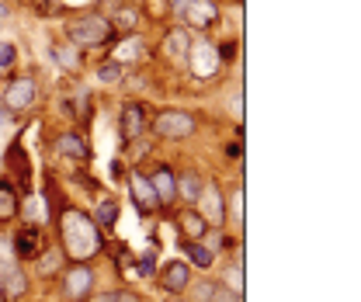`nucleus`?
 <instances>
[{"mask_svg":"<svg viewBox=\"0 0 361 302\" xmlns=\"http://www.w3.org/2000/svg\"><path fill=\"white\" fill-rule=\"evenodd\" d=\"M59 236H63V250L70 261H87L97 250H104V240L94 226V219H87L77 208H63L59 215Z\"/></svg>","mask_w":361,"mask_h":302,"instance_id":"1","label":"nucleus"},{"mask_svg":"<svg viewBox=\"0 0 361 302\" xmlns=\"http://www.w3.org/2000/svg\"><path fill=\"white\" fill-rule=\"evenodd\" d=\"M111 31H115V24H111L108 17H101V14H87V17L66 24V38H70L73 45H84V49L104 45V42L111 38Z\"/></svg>","mask_w":361,"mask_h":302,"instance_id":"2","label":"nucleus"},{"mask_svg":"<svg viewBox=\"0 0 361 302\" xmlns=\"http://www.w3.org/2000/svg\"><path fill=\"white\" fill-rule=\"evenodd\" d=\"M153 132L160 139H187L194 136V118L187 111H160L153 118Z\"/></svg>","mask_w":361,"mask_h":302,"instance_id":"3","label":"nucleus"},{"mask_svg":"<svg viewBox=\"0 0 361 302\" xmlns=\"http://www.w3.org/2000/svg\"><path fill=\"white\" fill-rule=\"evenodd\" d=\"M146 122H150V111H146V104H139V101H129V104L122 108V115H118V136H122L125 143H136V139L146 132Z\"/></svg>","mask_w":361,"mask_h":302,"instance_id":"4","label":"nucleus"},{"mask_svg":"<svg viewBox=\"0 0 361 302\" xmlns=\"http://www.w3.org/2000/svg\"><path fill=\"white\" fill-rule=\"evenodd\" d=\"M14 254H17L21 261H35V257L45 254V236H42V229H38L35 222H28V226L17 229V236H14Z\"/></svg>","mask_w":361,"mask_h":302,"instance_id":"5","label":"nucleus"},{"mask_svg":"<svg viewBox=\"0 0 361 302\" xmlns=\"http://www.w3.org/2000/svg\"><path fill=\"white\" fill-rule=\"evenodd\" d=\"M31 101H35V80H31V77H14V80L7 84V91H3V108L24 111V108H31Z\"/></svg>","mask_w":361,"mask_h":302,"instance_id":"6","label":"nucleus"},{"mask_svg":"<svg viewBox=\"0 0 361 302\" xmlns=\"http://www.w3.org/2000/svg\"><path fill=\"white\" fill-rule=\"evenodd\" d=\"M150 185H153V195H157V201H160V205H171V201L178 199V178H174V171H171L167 164L153 167Z\"/></svg>","mask_w":361,"mask_h":302,"instance_id":"7","label":"nucleus"},{"mask_svg":"<svg viewBox=\"0 0 361 302\" xmlns=\"http://www.w3.org/2000/svg\"><path fill=\"white\" fill-rule=\"evenodd\" d=\"M28 292V282H24V275L14 268V264H3L0 261V299L3 302H14L21 299Z\"/></svg>","mask_w":361,"mask_h":302,"instance_id":"8","label":"nucleus"},{"mask_svg":"<svg viewBox=\"0 0 361 302\" xmlns=\"http://www.w3.org/2000/svg\"><path fill=\"white\" fill-rule=\"evenodd\" d=\"M90 285H94V271H90L87 264L63 271V289H66V296H70V299H87Z\"/></svg>","mask_w":361,"mask_h":302,"instance_id":"9","label":"nucleus"},{"mask_svg":"<svg viewBox=\"0 0 361 302\" xmlns=\"http://www.w3.org/2000/svg\"><path fill=\"white\" fill-rule=\"evenodd\" d=\"M7 167L17 174V188L28 192V185H31V167H28V157H24L21 143H10V146H7Z\"/></svg>","mask_w":361,"mask_h":302,"instance_id":"10","label":"nucleus"},{"mask_svg":"<svg viewBox=\"0 0 361 302\" xmlns=\"http://www.w3.org/2000/svg\"><path fill=\"white\" fill-rule=\"evenodd\" d=\"M180 14H184V21H187L191 28H208V24L215 21V3H212V0H191Z\"/></svg>","mask_w":361,"mask_h":302,"instance_id":"11","label":"nucleus"},{"mask_svg":"<svg viewBox=\"0 0 361 302\" xmlns=\"http://www.w3.org/2000/svg\"><path fill=\"white\" fill-rule=\"evenodd\" d=\"M129 188H132V199L139 205V212H153L160 201L153 195V185H150V178H143V174H132L129 178Z\"/></svg>","mask_w":361,"mask_h":302,"instance_id":"12","label":"nucleus"},{"mask_svg":"<svg viewBox=\"0 0 361 302\" xmlns=\"http://www.w3.org/2000/svg\"><path fill=\"white\" fill-rule=\"evenodd\" d=\"M187 282H191V268H187L184 261L167 264V268H164V275H160V285H164L167 292H184V289H187Z\"/></svg>","mask_w":361,"mask_h":302,"instance_id":"13","label":"nucleus"},{"mask_svg":"<svg viewBox=\"0 0 361 302\" xmlns=\"http://www.w3.org/2000/svg\"><path fill=\"white\" fill-rule=\"evenodd\" d=\"M198 201H201V219H208L212 226H222V201H219V192H215V185H205L201 188V195H198Z\"/></svg>","mask_w":361,"mask_h":302,"instance_id":"14","label":"nucleus"},{"mask_svg":"<svg viewBox=\"0 0 361 302\" xmlns=\"http://www.w3.org/2000/svg\"><path fill=\"white\" fill-rule=\"evenodd\" d=\"M56 153L59 157H70V160H87V143L77 136V132H66V136H59L56 139Z\"/></svg>","mask_w":361,"mask_h":302,"instance_id":"15","label":"nucleus"},{"mask_svg":"<svg viewBox=\"0 0 361 302\" xmlns=\"http://www.w3.org/2000/svg\"><path fill=\"white\" fill-rule=\"evenodd\" d=\"M143 49H146V42H143L139 35H129L125 42H118V49H115V63L122 66V63H129V59H139Z\"/></svg>","mask_w":361,"mask_h":302,"instance_id":"16","label":"nucleus"},{"mask_svg":"<svg viewBox=\"0 0 361 302\" xmlns=\"http://www.w3.org/2000/svg\"><path fill=\"white\" fill-rule=\"evenodd\" d=\"M17 215V188L0 181V222H10Z\"/></svg>","mask_w":361,"mask_h":302,"instance_id":"17","label":"nucleus"},{"mask_svg":"<svg viewBox=\"0 0 361 302\" xmlns=\"http://www.w3.org/2000/svg\"><path fill=\"white\" fill-rule=\"evenodd\" d=\"M178 226L184 229V236H187V240H198V236L208 229V222H205L198 212H180V215H178Z\"/></svg>","mask_w":361,"mask_h":302,"instance_id":"18","label":"nucleus"},{"mask_svg":"<svg viewBox=\"0 0 361 302\" xmlns=\"http://www.w3.org/2000/svg\"><path fill=\"white\" fill-rule=\"evenodd\" d=\"M187 49H191V38H187V31H180V28L167 31V38H164V52H171V56H191Z\"/></svg>","mask_w":361,"mask_h":302,"instance_id":"19","label":"nucleus"},{"mask_svg":"<svg viewBox=\"0 0 361 302\" xmlns=\"http://www.w3.org/2000/svg\"><path fill=\"white\" fill-rule=\"evenodd\" d=\"M184 254H187V257H191L198 268H208V264L215 261V254H212L208 247H201L198 240H187V243H184Z\"/></svg>","mask_w":361,"mask_h":302,"instance_id":"20","label":"nucleus"},{"mask_svg":"<svg viewBox=\"0 0 361 302\" xmlns=\"http://www.w3.org/2000/svg\"><path fill=\"white\" fill-rule=\"evenodd\" d=\"M201 188H205V181H201L198 174H180L178 192H180V195H184L187 201H198V195H201Z\"/></svg>","mask_w":361,"mask_h":302,"instance_id":"21","label":"nucleus"},{"mask_svg":"<svg viewBox=\"0 0 361 302\" xmlns=\"http://www.w3.org/2000/svg\"><path fill=\"white\" fill-rule=\"evenodd\" d=\"M97 222H101L104 229H111V226L118 222V201H101V205H97Z\"/></svg>","mask_w":361,"mask_h":302,"instance_id":"22","label":"nucleus"},{"mask_svg":"<svg viewBox=\"0 0 361 302\" xmlns=\"http://www.w3.org/2000/svg\"><path fill=\"white\" fill-rule=\"evenodd\" d=\"M56 59H59L63 66H70V70L80 66V52H77L73 45H56Z\"/></svg>","mask_w":361,"mask_h":302,"instance_id":"23","label":"nucleus"},{"mask_svg":"<svg viewBox=\"0 0 361 302\" xmlns=\"http://www.w3.org/2000/svg\"><path fill=\"white\" fill-rule=\"evenodd\" d=\"M90 302H139V299H136L132 292H122V289H118V292H97Z\"/></svg>","mask_w":361,"mask_h":302,"instance_id":"24","label":"nucleus"},{"mask_svg":"<svg viewBox=\"0 0 361 302\" xmlns=\"http://www.w3.org/2000/svg\"><path fill=\"white\" fill-rule=\"evenodd\" d=\"M122 77V66L118 63H104V66H97V80H104V84H115Z\"/></svg>","mask_w":361,"mask_h":302,"instance_id":"25","label":"nucleus"},{"mask_svg":"<svg viewBox=\"0 0 361 302\" xmlns=\"http://www.w3.org/2000/svg\"><path fill=\"white\" fill-rule=\"evenodd\" d=\"M146 14H153V21H164L171 14V3L167 0H146Z\"/></svg>","mask_w":361,"mask_h":302,"instance_id":"26","label":"nucleus"},{"mask_svg":"<svg viewBox=\"0 0 361 302\" xmlns=\"http://www.w3.org/2000/svg\"><path fill=\"white\" fill-rule=\"evenodd\" d=\"M153 271H157V257H153V254L139 257V264H136V275H139V278H150Z\"/></svg>","mask_w":361,"mask_h":302,"instance_id":"27","label":"nucleus"},{"mask_svg":"<svg viewBox=\"0 0 361 302\" xmlns=\"http://www.w3.org/2000/svg\"><path fill=\"white\" fill-rule=\"evenodd\" d=\"M14 59H17V49L10 42H0V66H10Z\"/></svg>","mask_w":361,"mask_h":302,"instance_id":"28","label":"nucleus"},{"mask_svg":"<svg viewBox=\"0 0 361 302\" xmlns=\"http://www.w3.org/2000/svg\"><path fill=\"white\" fill-rule=\"evenodd\" d=\"M212 299H215V302H240V296H233L229 289H222V285H215V289H212Z\"/></svg>","mask_w":361,"mask_h":302,"instance_id":"29","label":"nucleus"},{"mask_svg":"<svg viewBox=\"0 0 361 302\" xmlns=\"http://www.w3.org/2000/svg\"><path fill=\"white\" fill-rule=\"evenodd\" d=\"M118 24H122L125 31H132V28H136V10H122V14H118Z\"/></svg>","mask_w":361,"mask_h":302,"instance_id":"30","label":"nucleus"},{"mask_svg":"<svg viewBox=\"0 0 361 302\" xmlns=\"http://www.w3.org/2000/svg\"><path fill=\"white\" fill-rule=\"evenodd\" d=\"M42 268H45V271H56V268H59V254H49V257L42 261Z\"/></svg>","mask_w":361,"mask_h":302,"instance_id":"31","label":"nucleus"},{"mask_svg":"<svg viewBox=\"0 0 361 302\" xmlns=\"http://www.w3.org/2000/svg\"><path fill=\"white\" fill-rule=\"evenodd\" d=\"M219 56H222V59H233V56H236V45H233V42H226V45H222V52H219Z\"/></svg>","mask_w":361,"mask_h":302,"instance_id":"32","label":"nucleus"},{"mask_svg":"<svg viewBox=\"0 0 361 302\" xmlns=\"http://www.w3.org/2000/svg\"><path fill=\"white\" fill-rule=\"evenodd\" d=\"M35 10H42V14H49V10H52V3H49V0H35Z\"/></svg>","mask_w":361,"mask_h":302,"instance_id":"33","label":"nucleus"},{"mask_svg":"<svg viewBox=\"0 0 361 302\" xmlns=\"http://www.w3.org/2000/svg\"><path fill=\"white\" fill-rule=\"evenodd\" d=\"M187 3H191V0H171V7H178V10H184Z\"/></svg>","mask_w":361,"mask_h":302,"instance_id":"34","label":"nucleus"},{"mask_svg":"<svg viewBox=\"0 0 361 302\" xmlns=\"http://www.w3.org/2000/svg\"><path fill=\"white\" fill-rule=\"evenodd\" d=\"M0 14H3V7H0Z\"/></svg>","mask_w":361,"mask_h":302,"instance_id":"35","label":"nucleus"}]
</instances>
